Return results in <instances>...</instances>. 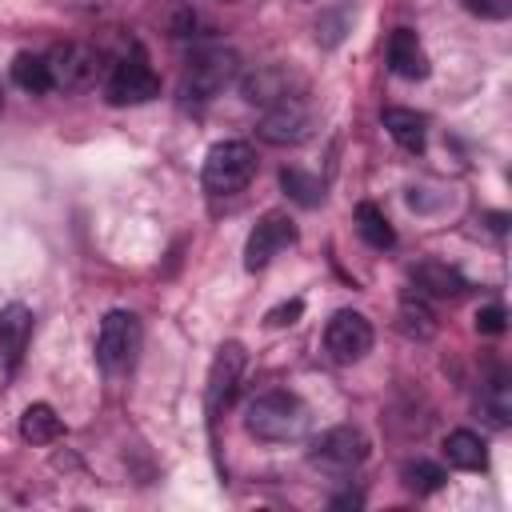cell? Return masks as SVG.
I'll return each mask as SVG.
<instances>
[{"mask_svg": "<svg viewBox=\"0 0 512 512\" xmlns=\"http://www.w3.org/2000/svg\"><path fill=\"white\" fill-rule=\"evenodd\" d=\"M244 428L256 436V440H268V444H288V440H300L308 432V408L300 396L284 392V388H272V392H260L248 412H244Z\"/></svg>", "mask_w": 512, "mask_h": 512, "instance_id": "cell-1", "label": "cell"}, {"mask_svg": "<svg viewBox=\"0 0 512 512\" xmlns=\"http://www.w3.org/2000/svg\"><path fill=\"white\" fill-rule=\"evenodd\" d=\"M252 176H256V148L252 144H244V140H220V144L208 148L204 172H200L204 192H212V196H236V192H244L252 184Z\"/></svg>", "mask_w": 512, "mask_h": 512, "instance_id": "cell-2", "label": "cell"}, {"mask_svg": "<svg viewBox=\"0 0 512 512\" xmlns=\"http://www.w3.org/2000/svg\"><path fill=\"white\" fill-rule=\"evenodd\" d=\"M240 76V56L232 48H196L184 64V96L192 100H212L216 92H224L232 80Z\"/></svg>", "mask_w": 512, "mask_h": 512, "instance_id": "cell-3", "label": "cell"}, {"mask_svg": "<svg viewBox=\"0 0 512 512\" xmlns=\"http://www.w3.org/2000/svg\"><path fill=\"white\" fill-rule=\"evenodd\" d=\"M364 460H368V440H364V432L352 428V424H336V428L320 432V436L312 440V448H308V464L320 468L324 476H348V472H356Z\"/></svg>", "mask_w": 512, "mask_h": 512, "instance_id": "cell-4", "label": "cell"}, {"mask_svg": "<svg viewBox=\"0 0 512 512\" xmlns=\"http://www.w3.org/2000/svg\"><path fill=\"white\" fill-rule=\"evenodd\" d=\"M136 356H140V320L124 308H112L96 332V364L116 376V372H128Z\"/></svg>", "mask_w": 512, "mask_h": 512, "instance_id": "cell-5", "label": "cell"}, {"mask_svg": "<svg viewBox=\"0 0 512 512\" xmlns=\"http://www.w3.org/2000/svg\"><path fill=\"white\" fill-rule=\"evenodd\" d=\"M324 352L336 364H360L372 352V324H368V316L352 312V308H340L328 320V328H324Z\"/></svg>", "mask_w": 512, "mask_h": 512, "instance_id": "cell-6", "label": "cell"}, {"mask_svg": "<svg viewBox=\"0 0 512 512\" xmlns=\"http://www.w3.org/2000/svg\"><path fill=\"white\" fill-rule=\"evenodd\" d=\"M292 244H296V224L284 212H264L256 220V228L248 232V240H244V268L260 272V268L272 264V256H280Z\"/></svg>", "mask_w": 512, "mask_h": 512, "instance_id": "cell-7", "label": "cell"}, {"mask_svg": "<svg viewBox=\"0 0 512 512\" xmlns=\"http://www.w3.org/2000/svg\"><path fill=\"white\" fill-rule=\"evenodd\" d=\"M256 132L268 144H300V140L312 136V112H308V104L300 96H284V100L264 108Z\"/></svg>", "mask_w": 512, "mask_h": 512, "instance_id": "cell-8", "label": "cell"}, {"mask_svg": "<svg viewBox=\"0 0 512 512\" xmlns=\"http://www.w3.org/2000/svg\"><path fill=\"white\" fill-rule=\"evenodd\" d=\"M48 76H52V88L60 92H84L92 80H96V52L88 44H56L48 56Z\"/></svg>", "mask_w": 512, "mask_h": 512, "instance_id": "cell-9", "label": "cell"}, {"mask_svg": "<svg viewBox=\"0 0 512 512\" xmlns=\"http://www.w3.org/2000/svg\"><path fill=\"white\" fill-rule=\"evenodd\" d=\"M160 96V76L144 64V56H128L108 76V100L112 104H148Z\"/></svg>", "mask_w": 512, "mask_h": 512, "instance_id": "cell-10", "label": "cell"}, {"mask_svg": "<svg viewBox=\"0 0 512 512\" xmlns=\"http://www.w3.org/2000/svg\"><path fill=\"white\" fill-rule=\"evenodd\" d=\"M240 376H244V348L236 340H228V344L216 348L212 368H208V412L212 416L232 404V396L240 388Z\"/></svg>", "mask_w": 512, "mask_h": 512, "instance_id": "cell-11", "label": "cell"}, {"mask_svg": "<svg viewBox=\"0 0 512 512\" xmlns=\"http://www.w3.org/2000/svg\"><path fill=\"white\" fill-rule=\"evenodd\" d=\"M32 340V312L24 304H8L0 312V368L16 372Z\"/></svg>", "mask_w": 512, "mask_h": 512, "instance_id": "cell-12", "label": "cell"}, {"mask_svg": "<svg viewBox=\"0 0 512 512\" xmlns=\"http://www.w3.org/2000/svg\"><path fill=\"white\" fill-rule=\"evenodd\" d=\"M384 52H388V68L396 76H404V80H424L428 76V52H424V44H420V36L412 28H396L388 36Z\"/></svg>", "mask_w": 512, "mask_h": 512, "instance_id": "cell-13", "label": "cell"}, {"mask_svg": "<svg viewBox=\"0 0 512 512\" xmlns=\"http://www.w3.org/2000/svg\"><path fill=\"white\" fill-rule=\"evenodd\" d=\"M284 96H296V92H292V76H288V68H280V64L256 68V72L244 80V100H248V104L268 108V104H276V100H284Z\"/></svg>", "mask_w": 512, "mask_h": 512, "instance_id": "cell-14", "label": "cell"}, {"mask_svg": "<svg viewBox=\"0 0 512 512\" xmlns=\"http://www.w3.org/2000/svg\"><path fill=\"white\" fill-rule=\"evenodd\" d=\"M412 288L420 296H460L468 284H464V276L456 268H448L440 260H420L412 268Z\"/></svg>", "mask_w": 512, "mask_h": 512, "instance_id": "cell-15", "label": "cell"}, {"mask_svg": "<svg viewBox=\"0 0 512 512\" xmlns=\"http://www.w3.org/2000/svg\"><path fill=\"white\" fill-rule=\"evenodd\" d=\"M444 460L452 468H460V472H484L488 468V448H484V440L476 432L456 428V432L444 436Z\"/></svg>", "mask_w": 512, "mask_h": 512, "instance_id": "cell-16", "label": "cell"}, {"mask_svg": "<svg viewBox=\"0 0 512 512\" xmlns=\"http://www.w3.org/2000/svg\"><path fill=\"white\" fill-rule=\"evenodd\" d=\"M380 120H384L388 136H392L404 152H420V148H424L428 120H424L420 112H412V108H384V112H380Z\"/></svg>", "mask_w": 512, "mask_h": 512, "instance_id": "cell-17", "label": "cell"}, {"mask_svg": "<svg viewBox=\"0 0 512 512\" xmlns=\"http://www.w3.org/2000/svg\"><path fill=\"white\" fill-rule=\"evenodd\" d=\"M396 320H400V332L416 336V340H428L436 332V312L428 304V296H420L416 288H408L400 296V308H396Z\"/></svg>", "mask_w": 512, "mask_h": 512, "instance_id": "cell-18", "label": "cell"}, {"mask_svg": "<svg viewBox=\"0 0 512 512\" xmlns=\"http://www.w3.org/2000/svg\"><path fill=\"white\" fill-rule=\"evenodd\" d=\"M356 232H360V240H364L368 248H376V252H384V248L396 244V232H392L384 208H376V204H368V200L356 204Z\"/></svg>", "mask_w": 512, "mask_h": 512, "instance_id": "cell-19", "label": "cell"}, {"mask_svg": "<svg viewBox=\"0 0 512 512\" xmlns=\"http://www.w3.org/2000/svg\"><path fill=\"white\" fill-rule=\"evenodd\" d=\"M60 432H64V424H60V416H56L52 404H28V408H24V416H20V436H24L28 444H52Z\"/></svg>", "mask_w": 512, "mask_h": 512, "instance_id": "cell-20", "label": "cell"}, {"mask_svg": "<svg viewBox=\"0 0 512 512\" xmlns=\"http://www.w3.org/2000/svg\"><path fill=\"white\" fill-rule=\"evenodd\" d=\"M12 80H16L24 92H32V96H40V92H52L48 60H44V56H36V52H20V56L12 60Z\"/></svg>", "mask_w": 512, "mask_h": 512, "instance_id": "cell-21", "label": "cell"}, {"mask_svg": "<svg viewBox=\"0 0 512 512\" xmlns=\"http://www.w3.org/2000/svg\"><path fill=\"white\" fill-rule=\"evenodd\" d=\"M400 480H404V488L408 492H416V496H428V492H436V488H444V468L440 464H432V460H408L404 468H400Z\"/></svg>", "mask_w": 512, "mask_h": 512, "instance_id": "cell-22", "label": "cell"}, {"mask_svg": "<svg viewBox=\"0 0 512 512\" xmlns=\"http://www.w3.org/2000/svg\"><path fill=\"white\" fill-rule=\"evenodd\" d=\"M280 188H284L296 204H304V208H316V204L324 200V184H320L316 176L300 172V168H284V172H280Z\"/></svg>", "mask_w": 512, "mask_h": 512, "instance_id": "cell-23", "label": "cell"}, {"mask_svg": "<svg viewBox=\"0 0 512 512\" xmlns=\"http://www.w3.org/2000/svg\"><path fill=\"white\" fill-rule=\"evenodd\" d=\"M484 412H488V420L492 424H508V416H512V388H508V376L504 372H496L488 384H484Z\"/></svg>", "mask_w": 512, "mask_h": 512, "instance_id": "cell-24", "label": "cell"}, {"mask_svg": "<svg viewBox=\"0 0 512 512\" xmlns=\"http://www.w3.org/2000/svg\"><path fill=\"white\" fill-rule=\"evenodd\" d=\"M508 328V312H504V304H484L480 312H476V332H484V336H500Z\"/></svg>", "mask_w": 512, "mask_h": 512, "instance_id": "cell-25", "label": "cell"}, {"mask_svg": "<svg viewBox=\"0 0 512 512\" xmlns=\"http://www.w3.org/2000/svg\"><path fill=\"white\" fill-rule=\"evenodd\" d=\"M460 4H464V12H472L480 20H508V12H512V0H460Z\"/></svg>", "mask_w": 512, "mask_h": 512, "instance_id": "cell-26", "label": "cell"}, {"mask_svg": "<svg viewBox=\"0 0 512 512\" xmlns=\"http://www.w3.org/2000/svg\"><path fill=\"white\" fill-rule=\"evenodd\" d=\"M300 312H304V304H300V300H292V304H280V308H272V312H268V324L284 328V324H292Z\"/></svg>", "mask_w": 512, "mask_h": 512, "instance_id": "cell-27", "label": "cell"}, {"mask_svg": "<svg viewBox=\"0 0 512 512\" xmlns=\"http://www.w3.org/2000/svg\"><path fill=\"white\" fill-rule=\"evenodd\" d=\"M0 108H4V96H0Z\"/></svg>", "mask_w": 512, "mask_h": 512, "instance_id": "cell-28", "label": "cell"}]
</instances>
